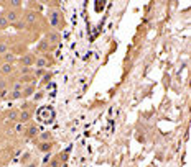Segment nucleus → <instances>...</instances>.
Listing matches in <instances>:
<instances>
[{
	"label": "nucleus",
	"instance_id": "17",
	"mask_svg": "<svg viewBox=\"0 0 191 167\" xmlns=\"http://www.w3.org/2000/svg\"><path fill=\"white\" fill-rule=\"evenodd\" d=\"M38 149H40L41 152H50L51 149H53V142H38Z\"/></svg>",
	"mask_w": 191,
	"mask_h": 167
},
{
	"label": "nucleus",
	"instance_id": "2",
	"mask_svg": "<svg viewBox=\"0 0 191 167\" xmlns=\"http://www.w3.org/2000/svg\"><path fill=\"white\" fill-rule=\"evenodd\" d=\"M35 61H36V51H25L23 54L18 56L17 66H23V67H35Z\"/></svg>",
	"mask_w": 191,
	"mask_h": 167
},
{
	"label": "nucleus",
	"instance_id": "20",
	"mask_svg": "<svg viewBox=\"0 0 191 167\" xmlns=\"http://www.w3.org/2000/svg\"><path fill=\"white\" fill-rule=\"evenodd\" d=\"M25 126H26V125H22V123H15V133L22 134L23 131H25Z\"/></svg>",
	"mask_w": 191,
	"mask_h": 167
},
{
	"label": "nucleus",
	"instance_id": "14",
	"mask_svg": "<svg viewBox=\"0 0 191 167\" xmlns=\"http://www.w3.org/2000/svg\"><path fill=\"white\" fill-rule=\"evenodd\" d=\"M23 8H25V10H32V12H41V10H43V3L26 2V3H23Z\"/></svg>",
	"mask_w": 191,
	"mask_h": 167
},
{
	"label": "nucleus",
	"instance_id": "9",
	"mask_svg": "<svg viewBox=\"0 0 191 167\" xmlns=\"http://www.w3.org/2000/svg\"><path fill=\"white\" fill-rule=\"evenodd\" d=\"M53 51H54V46H51V44L48 43L43 36L38 40V43H36V53H40V54H50V53H53Z\"/></svg>",
	"mask_w": 191,
	"mask_h": 167
},
{
	"label": "nucleus",
	"instance_id": "24",
	"mask_svg": "<svg viewBox=\"0 0 191 167\" xmlns=\"http://www.w3.org/2000/svg\"><path fill=\"white\" fill-rule=\"evenodd\" d=\"M0 121H3V115H2V110H0Z\"/></svg>",
	"mask_w": 191,
	"mask_h": 167
},
{
	"label": "nucleus",
	"instance_id": "7",
	"mask_svg": "<svg viewBox=\"0 0 191 167\" xmlns=\"http://www.w3.org/2000/svg\"><path fill=\"white\" fill-rule=\"evenodd\" d=\"M15 71H17V64H0V77L5 79H13L15 77Z\"/></svg>",
	"mask_w": 191,
	"mask_h": 167
},
{
	"label": "nucleus",
	"instance_id": "13",
	"mask_svg": "<svg viewBox=\"0 0 191 167\" xmlns=\"http://www.w3.org/2000/svg\"><path fill=\"white\" fill-rule=\"evenodd\" d=\"M25 136L28 138V139H33L35 136H38V133H40V130H38V126L36 125H32V126H25Z\"/></svg>",
	"mask_w": 191,
	"mask_h": 167
},
{
	"label": "nucleus",
	"instance_id": "18",
	"mask_svg": "<svg viewBox=\"0 0 191 167\" xmlns=\"http://www.w3.org/2000/svg\"><path fill=\"white\" fill-rule=\"evenodd\" d=\"M8 28H10V25H8V22L5 20V16L0 15V34H3V31H7Z\"/></svg>",
	"mask_w": 191,
	"mask_h": 167
},
{
	"label": "nucleus",
	"instance_id": "22",
	"mask_svg": "<svg viewBox=\"0 0 191 167\" xmlns=\"http://www.w3.org/2000/svg\"><path fill=\"white\" fill-rule=\"evenodd\" d=\"M28 159H30V152H25V154L22 156V159H20V162H22V164H26Z\"/></svg>",
	"mask_w": 191,
	"mask_h": 167
},
{
	"label": "nucleus",
	"instance_id": "6",
	"mask_svg": "<svg viewBox=\"0 0 191 167\" xmlns=\"http://www.w3.org/2000/svg\"><path fill=\"white\" fill-rule=\"evenodd\" d=\"M43 38L51 44V46H54V48H58V44L61 43V34H60V31H54V30H51V28H46V30H43Z\"/></svg>",
	"mask_w": 191,
	"mask_h": 167
},
{
	"label": "nucleus",
	"instance_id": "25",
	"mask_svg": "<svg viewBox=\"0 0 191 167\" xmlns=\"http://www.w3.org/2000/svg\"><path fill=\"white\" fill-rule=\"evenodd\" d=\"M61 167H68V166H61Z\"/></svg>",
	"mask_w": 191,
	"mask_h": 167
},
{
	"label": "nucleus",
	"instance_id": "5",
	"mask_svg": "<svg viewBox=\"0 0 191 167\" xmlns=\"http://www.w3.org/2000/svg\"><path fill=\"white\" fill-rule=\"evenodd\" d=\"M51 66H53V59L50 57V54H40V53H36L35 69H43V71H48Z\"/></svg>",
	"mask_w": 191,
	"mask_h": 167
},
{
	"label": "nucleus",
	"instance_id": "12",
	"mask_svg": "<svg viewBox=\"0 0 191 167\" xmlns=\"http://www.w3.org/2000/svg\"><path fill=\"white\" fill-rule=\"evenodd\" d=\"M0 59H2V62H5V64H17V61H18V56L10 51V53L0 56Z\"/></svg>",
	"mask_w": 191,
	"mask_h": 167
},
{
	"label": "nucleus",
	"instance_id": "1",
	"mask_svg": "<svg viewBox=\"0 0 191 167\" xmlns=\"http://www.w3.org/2000/svg\"><path fill=\"white\" fill-rule=\"evenodd\" d=\"M46 22L50 23V28L54 30V31H61L66 26L64 15H63V12L60 10V7L46 10Z\"/></svg>",
	"mask_w": 191,
	"mask_h": 167
},
{
	"label": "nucleus",
	"instance_id": "21",
	"mask_svg": "<svg viewBox=\"0 0 191 167\" xmlns=\"http://www.w3.org/2000/svg\"><path fill=\"white\" fill-rule=\"evenodd\" d=\"M50 161H51V154L48 152V154L45 156V159L41 161V164H43V166H48V164H50Z\"/></svg>",
	"mask_w": 191,
	"mask_h": 167
},
{
	"label": "nucleus",
	"instance_id": "19",
	"mask_svg": "<svg viewBox=\"0 0 191 167\" xmlns=\"http://www.w3.org/2000/svg\"><path fill=\"white\" fill-rule=\"evenodd\" d=\"M48 167H61V161H60V157H51V161H50V164H48Z\"/></svg>",
	"mask_w": 191,
	"mask_h": 167
},
{
	"label": "nucleus",
	"instance_id": "11",
	"mask_svg": "<svg viewBox=\"0 0 191 167\" xmlns=\"http://www.w3.org/2000/svg\"><path fill=\"white\" fill-rule=\"evenodd\" d=\"M33 110H18V123L22 125H28L33 118Z\"/></svg>",
	"mask_w": 191,
	"mask_h": 167
},
{
	"label": "nucleus",
	"instance_id": "4",
	"mask_svg": "<svg viewBox=\"0 0 191 167\" xmlns=\"http://www.w3.org/2000/svg\"><path fill=\"white\" fill-rule=\"evenodd\" d=\"M0 15L5 16V20L8 22V25L13 26L15 23H18L20 20H22L23 8H20V10H2V12H0Z\"/></svg>",
	"mask_w": 191,
	"mask_h": 167
},
{
	"label": "nucleus",
	"instance_id": "26",
	"mask_svg": "<svg viewBox=\"0 0 191 167\" xmlns=\"http://www.w3.org/2000/svg\"><path fill=\"white\" fill-rule=\"evenodd\" d=\"M0 103H2V100H0Z\"/></svg>",
	"mask_w": 191,
	"mask_h": 167
},
{
	"label": "nucleus",
	"instance_id": "8",
	"mask_svg": "<svg viewBox=\"0 0 191 167\" xmlns=\"http://www.w3.org/2000/svg\"><path fill=\"white\" fill-rule=\"evenodd\" d=\"M2 115H3V121H7V123L10 125L18 123V108H7L2 111Z\"/></svg>",
	"mask_w": 191,
	"mask_h": 167
},
{
	"label": "nucleus",
	"instance_id": "15",
	"mask_svg": "<svg viewBox=\"0 0 191 167\" xmlns=\"http://www.w3.org/2000/svg\"><path fill=\"white\" fill-rule=\"evenodd\" d=\"M38 142H53V136H51L50 131L38 133Z\"/></svg>",
	"mask_w": 191,
	"mask_h": 167
},
{
	"label": "nucleus",
	"instance_id": "23",
	"mask_svg": "<svg viewBox=\"0 0 191 167\" xmlns=\"http://www.w3.org/2000/svg\"><path fill=\"white\" fill-rule=\"evenodd\" d=\"M26 167H38L36 162H30V164H26Z\"/></svg>",
	"mask_w": 191,
	"mask_h": 167
},
{
	"label": "nucleus",
	"instance_id": "10",
	"mask_svg": "<svg viewBox=\"0 0 191 167\" xmlns=\"http://www.w3.org/2000/svg\"><path fill=\"white\" fill-rule=\"evenodd\" d=\"M36 85L38 82H30V84H25L22 89V100H28L36 93Z\"/></svg>",
	"mask_w": 191,
	"mask_h": 167
},
{
	"label": "nucleus",
	"instance_id": "3",
	"mask_svg": "<svg viewBox=\"0 0 191 167\" xmlns=\"http://www.w3.org/2000/svg\"><path fill=\"white\" fill-rule=\"evenodd\" d=\"M36 116H38V120L43 121V123H53L54 121V110L51 108L50 105L40 107L36 111Z\"/></svg>",
	"mask_w": 191,
	"mask_h": 167
},
{
	"label": "nucleus",
	"instance_id": "16",
	"mask_svg": "<svg viewBox=\"0 0 191 167\" xmlns=\"http://www.w3.org/2000/svg\"><path fill=\"white\" fill-rule=\"evenodd\" d=\"M35 107H36V103L32 102V100H23L22 105L18 107V110H33L35 111Z\"/></svg>",
	"mask_w": 191,
	"mask_h": 167
}]
</instances>
